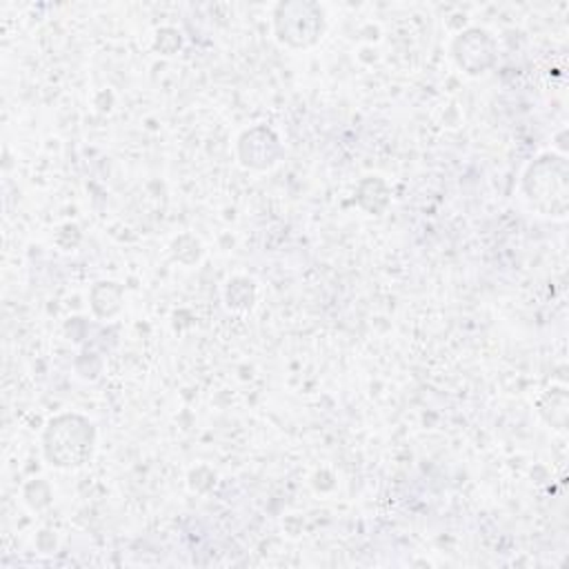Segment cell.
I'll return each mask as SVG.
<instances>
[{"instance_id":"1","label":"cell","mask_w":569,"mask_h":569,"mask_svg":"<svg viewBox=\"0 0 569 569\" xmlns=\"http://www.w3.org/2000/svg\"><path fill=\"white\" fill-rule=\"evenodd\" d=\"M93 445L96 429L84 416L78 413H62L51 418L42 436L44 458L60 469L82 467L91 458Z\"/></svg>"},{"instance_id":"2","label":"cell","mask_w":569,"mask_h":569,"mask_svg":"<svg viewBox=\"0 0 569 569\" xmlns=\"http://www.w3.org/2000/svg\"><path fill=\"white\" fill-rule=\"evenodd\" d=\"M529 204L545 216H565L567 211V162L547 153L529 164L522 178Z\"/></svg>"},{"instance_id":"3","label":"cell","mask_w":569,"mask_h":569,"mask_svg":"<svg viewBox=\"0 0 569 569\" xmlns=\"http://www.w3.org/2000/svg\"><path fill=\"white\" fill-rule=\"evenodd\" d=\"M273 27L280 42L296 49L311 47L325 29L322 9L311 2H280L273 13Z\"/></svg>"},{"instance_id":"4","label":"cell","mask_w":569,"mask_h":569,"mask_svg":"<svg viewBox=\"0 0 569 569\" xmlns=\"http://www.w3.org/2000/svg\"><path fill=\"white\" fill-rule=\"evenodd\" d=\"M453 56H456L458 64L462 69H467V73H482L493 60L491 40L485 31L469 29L456 38Z\"/></svg>"},{"instance_id":"5","label":"cell","mask_w":569,"mask_h":569,"mask_svg":"<svg viewBox=\"0 0 569 569\" xmlns=\"http://www.w3.org/2000/svg\"><path fill=\"white\" fill-rule=\"evenodd\" d=\"M238 149H240L242 164L256 167V169L271 167L280 156L278 138L264 127H256L251 131H244L240 142H238Z\"/></svg>"}]
</instances>
